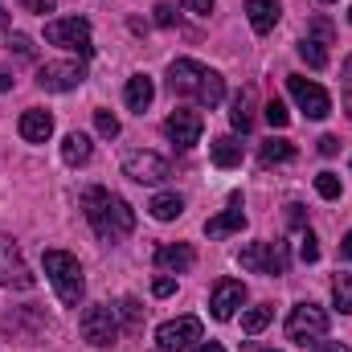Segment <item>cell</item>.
<instances>
[{"mask_svg":"<svg viewBox=\"0 0 352 352\" xmlns=\"http://www.w3.org/2000/svg\"><path fill=\"white\" fill-rule=\"evenodd\" d=\"M8 45H12V50H16L21 58H33V41H29L25 33H12V41H8Z\"/></svg>","mask_w":352,"mask_h":352,"instance_id":"35","label":"cell"},{"mask_svg":"<svg viewBox=\"0 0 352 352\" xmlns=\"http://www.w3.org/2000/svg\"><path fill=\"white\" fill-rule=\"evenodd\" d=\"M287 160H295V144L291 140H266L263 144V164H287Z\"/></svg>","mask_w":352,"mask_h":352,"instance_id":"24","label":"cell"},{"mask_svg":"<svg viewBox=\"0 0 352 352\" xmlns=\"http://www.w3.org/2000/svg\"><path fill=\"white\" fill-rule=\"evenodd\" d=\"M246 16H250L254 33H270L283 16V4L278 0H246Z\"/></svg>","mask_w":352,"mask_h":352,"instance_id":"18","label":"cell"},{"mask_svg":"<svg viewBox=\"0 0 352 352\" xmlns=\"http://www.w3.org/2000/svg\"><path fill=\"white\" fill-rule=\"evenodd\" d=\"M164 131H168V140L180 144L184 152L188 148H197L201 144V131H205V119H201V111H188V107H176L173 115H168V123H164Z\"/></svg>","mask_w":352,"mask_h":352,"instance_id":"12","label":"cell"},{"mask_svg":"<svg viewBox=\"0 0 352 352\" xmlns=\"http://www.w3.org/2000/svg\"><path fill=\"white\" fill-rule=\"evenodd\" d=\"M192 263H197V250H192L188 242H176V246H160V250H156V266H160V270L184 274V270H192Z\"/></svg>","mask_w":352,"mask_h":352,"instance_id":"16","label":"cell"},{"mask_svg":"<svg viewBox=\"0 0 352 352\" xmlns=\"http://www.w3.org/2000/svg\"><path fill=\"white\" fill-rule=\"evenodd\" d=\"M123 176L135 180V184H160V180L173 176V168H168V160L156 156V152H131V156L123 160Z\"/></svg>","mask_w":352,"mask_h":352,"instance_id":"11","label":"cell"},{"mask_svg":"<svg viewBox=\"0 0 352 352\" xmlns=\"http://www.w3.org/2000/svg\"><path fill=\"white\" fill-rule=\"evenodd\" d=\"M340 94H344V111H349V119H352V58L340 70Z\"/></svg>","mask_w":352,"mask_h":352,"instance_id":"32","label":"cell"},{"mask_svg":"<svg viewBox=\"0 0 352 352\" xmlns=\"http://www.w3.org/2000/svg\"><path fill=\"white\" fill-rule=\"evenodd\" d=\"M332 299H336L340 311L352 316V274H336V278H332Z\"/></svg>","mask_w":352,"mask_h":352,"instance_id":"27","label":"cell"},{"mask_svg":"<svg viewBox=\"0 0 352 352\" xmlns=\"http://www.w3.org/2000/svg\"><path fill=\"white\" fill-rule=\"evenodd\" d=\"M340 250H344V258H352V230H349V238H344V246H340Z\"/></svg>","mask_w":352,"mask_h":352,"instance_id":"43","label":"cell"},{"mask_svg":"<svg viewBox=\"0 0 352 352\" xmlns=\"http://www.w3.org/2000/svg\"><path fill=\"white\" fill-rule=\"evenodd\" d=\"M250 102H254V90H242L238 98H234V111H230V123L238 127V131H250Z\"/></svg>","mask_w":352,"mask_h":352,"instance_id":"25","label":"cell"},{"mask_svg":"<svg viewBox=\"0 0 352 352\" xmlns=\"http://www.w3.org/2000/svg\"><path fill=\"white\" fill-rule=\"evenodd\" d=\"M123 98H127V107L131 111H148L152 107V98H156V87H152V78L148 74H135V78H127V90H123Z\"/></svg>","mask_w":352,"mask_h":352,"instance_id":"20","label":"cell"},{"mask_svg":"<svg viewBox=\"0 0 352 352\" xmlns=\"http://www.w3.org/2000/svg\"><path fill=\"white\" fill-rule=\"evenodd\" d=\"M349 21H352V8H349Z\"/></svg>","mask_w":352,"mask_h":352,"instance_id":"45","label":"cell"},{"mask_svg":"<svg viewBox=\"0 0 352 352\" xmlns=\"http://www.w3.org/2000/svg\"><path fill=\"white\" fill-rule=\"evenodd\" d=\"M62 160H66V164H87L90 160V135L70 131V135L62 140Z\"/></svg>","mask_w":352,"mask_h":352,"instance_id":"22","label":"cell"},{"mask_svg":"<svg viewBox=\"0 0 352 352\" xmlns=\"http://www.w3.org/2000/svg\"><path fill=\"white\" fill-rule=\"evenodd\" d=\"M94 127H98V135H107V140L119 135V119H115L111 111H94Z\"/></svg>","mask_w":352,"mask_h":352,"instance_id":"30","label":"cell"},{"mask_svg":"<svg viewBox=\"0 0 352 352\" xmlns=\"http://www.w3.org/2000/svg\"><path fill=\"white\" fill-rule=\"evenodd\" d=\"M148 209H152V217H156V221H176V217L184 213V201H180L176 192H160V197H152V205H148Z\"/></svg>","mask_w":352,"mask_h":352,"instance_id":"23","label":"cell"},{"mask_svg":"<svg viewBox=\"0 0 352 352\" xmlns=\"http://www.w3.org/2000/svg\"><path fill=\"white\" fill-rule=\"evenodd\" d=\"M123 316H127V332H140L144 311H140V303H135V299H123Z\"/></svg>","mask_w":352,"mask_h":352,"instance_id":"33","label":"cell"},{"mask_svg":"<svg viewBox=\"0 0 352 352\" xmlns=\"http://www.w3.org/2000/svg\"><path fill=\"white\" fill-rule=\"evenodd\" d=\"M328 311L324 307H316V303H299V307H291V316H287V340H295V344H311V340H324L328 336Z\"/></svg>","mask_w":352,"mask_h":352,"instance_id":"4","label":"cell"},{"mask_svg":"<svg viewBox=\"0 0 352 352\" xmlns=\"http://www.w3.org/2000/svg\"><path fill=\"white\" fill-rule=\"evenodd\" d=\"M242 226H246V213H242V201H234L221 217H209L205 221V234L209 238H226V234H238Z\"/></svg>","mask_w":352,"mask_h":352,"instance_id":"19","label":"cell"},{"mask_svg":"<svg viewBox=\"0 0 352 352\" xmlns=\"http://www.w3.org/2000/svg\"><path fill=\"white\" fill-rule=\"evenodd\" d=\"M266 123H270V127H287V123H291V111H287L278 98H270V102H266Z\"/></svg>","mask_w":352,"mask_h":352,"instance_id":"29","label":"cell"},{"mask_svg":"<svg viewBox=\"0 0 352 352\" xmlns=\"http://www.w3.org/2000/svg\"><path fill=\"white\" fill-rule=\"evenodd\" d=\"M270 320H274V307H270V303H263V307H250V311L242 316V332H250V336H254V332H263Z\"/></svg>","mask_w":352,"mask_h":352,"instance_id":"26","label":"cell"},{"mask_svg":"<svg viewBox=\"0 0 352 352\" xmlns=\"http://www.w3.org/2000/svg\"><path fill=\"white\" fill-rule=\"evenodd\" d=\"M258 352H274V349H258Z\"/></svg>","mask_w":352,"mask_h":352,"instance_id":"44","label":"cell"},{"mask_svg":"<svg viewBox=\"0 0 352 352\" xmlns=\"http://www.w3.org/2000/svg\"><path fill=\"white\" fill-rule=\"evenodd\" d=\"M21 135H25L29 144H45V140L54 135V115H50V111H37V107L25 111V115H21Z\"/></svg>","mask_w":352,"mask_h":352,"instance_id":"17","label":"cell"},{"mask_svg":"<svg viewBox=\"0 0 352 352\" xmlns=\"http://www.w3.org/2000/svg\"><path fill=\"white\" fill-rule=\"evenodd\" d=\"M82 213H87V221L94 226V234L102 242H119L135 230V209L123 197L107 192V188H87L82 192Z\"/></svg>","mask_w":352,"mask_h":352,"instance_id":"1","label":"cell"},{"mask_svg":"<svg viewBox=\"0 0 352 352\" xmlns=\"http://www.w3.org/2000/svg\"><path fill=\"white\" fill-rule=\"evenodd\" d=\"M156 25H164V29L176 25V8L173 4H156Z\"/></svg>","mask_w":352,"mask_h":352,"instance_id":"36","label":"cell"},{"mask_svg":"<svg viewBox=\"0 0 352 352\" xmlns=\"http://www.w3.org/2000/svg\"><path fill=\"white\" fill-rule=\"evenodd\" d=\"M168 87H173L176 94H192L201 107H217V102L226 98L221 74L209 70V66H201V62H192V58H176L173 70H168Z\"/></svg>","mask_w":352,"mask_h":352,"instance_id":"2","label":"cell"},{"mask_svg":"<svg viewBox=\"0 0 352 352\" xmlns=\"http://www.w3.org/2000/svg\"><path fill=\"white\" fill-rule=\"evenodd\" d=\"M0 287H12V291H29L33 287V274L21 258L16 242L8 234H0Z\"/></svg>","mask_w":352,"mask_h":352,"instance_id":"10","label":"cell"},{"mask_svg":"<svg viewBox=\"0 0 352 352\" xmlns=\"http://www.w3.org/2000/svg\"><path fill=\"white\" fill-rule=\"evenodd\" d=\"M197 340H201V320H197V316L168 320V324H160V332H156V349L160 352H184V349H192Z\"/></svg>","mask_w":352,"mask_h":352,"instance_id":"9","label":"cell"},{"mask_svg":"<svg viewBox=\"0 0 352 352\" xmlns=\"http://www.w3.org/2000/svg\"><path fill=\"white\" fill-rule=\"evenodd\" d=\"M213 164H217V168H234V164H242V144H238L234 135L213 140Z\"/></svg>","mask_w":352,"mask_h":352,"instance_id":"21","label":"cell"},{"mask_svg":"<svg viewBox=\"0 0 352 352\" xmlns=\"http://www.w3.org/2000/svg\"><path fill=\"white\" fill-rule=\"evenodd\" d=\"M21 8H25V12H41V16H45V12H54V8H58V0H21Z\"/></svg>","mask_w":352,"mask_h":352,"instance_id":"34","label":"cell"},{"mask_svg":"<svg viewBox=\"0 0 352 352\" xmlns=\"http://www.w3.org/2000/svg\"><path fill=\"white\" fill-rule=\"evenodd\" d=\"M299 254H303V263H316L320 258V246H316V234L311 230H299Z\"/></svg>","mask_w":352,"mask_h":352,"instance_id":"31","label":"cell"},{"mask_svg":"<svg viewBox=\"0 0 352 352\" xmlns=\"http://www.w3.org/2000/svg\"><path fill=\"white\" fill-rule=\"evenodd\" d=\"M152 291L164 299V295H173V291H176V283H173V278H156V283H152Z\"/></svg>","mask_w":352,"mask_h":352,"instance_id":"39","label":"cell"},{"mask_svg":"<svg viewBox=\"0 0 352 352\" xmlns=\"http://www.w3.org/2000/svg\"><path fill=\"white\" fill-rule=\"evenodd\" d=\"M320 152H324V156H336V152H340V140H336V135H324V140H320Z\"/></svg>","mask_w":352,"mask_h":352,"instance_id":"37","label":"cell"},{"mask_svg":"<svg viewBox=\"0 0 352 352\" xmlns=\"http://www.w3.org/2000/svg\"><path fill=\"white\" fill-rule=\"evenodd\" d=\"M328 45H332V25H328V21H311L307 37L299 41V58H303L311 70H324V66H328Z\"/></svg>","mask_w":352,"mask_h":352,"instance_id":"14","label":"cell"},{"mask_svg":"<svg viewBox=\"0 0 352 352\" xmlns=\"http://www.w3.org/2000/svg\"><path fill=\"white\" fill-rule=\"evenodd\" d=\"M8 33V12H4V4H0V37Z\"/></svg>","mask_w":352,"mask_h":352,"instance_id":"42","label":"cell"},{"mask_svg":"<svg viewBox=\"0 0 352 352\" xmlns=\"http://www.w3.org/2000/svg\"><path fill=\"white\" fill-rule=\"evenodd\" d=\"M316 192H320L324 201H340V192H344V188H340V176L336 173H320L316 176Z\"/></svg>","mask_w":352,"mask_h":352,"instance_id":"28","label":"cell"},{"mask_svg":"<svg viewBox=\"0 0 352 352\" xmlns=\"http://www.w3.org/2000/svg\"><path fill=\"white\" fill-rule=\"evenodd\" d=\"M78 328H82V340H90L94 349H107V344L119 340L115 307H107V303H90L87 311H82V320H78Z\"/></svg>","mask_w":352,"mask_h":352,"instance_id":"7","label":"cell"},{"mask_svg":"<svg viewBox=\"0 0 352 352\" xmlns=\"http://www.w3.org/2000/svg\"><path fill=\"white\" fill-rule=\"evenodd\" d=\"M287 90H291V98L299 102V111H303L307 119H328V115H332V98H328V90L316 87L311 78H303V74H287Z\"/></svg>","mask_w":352,"mask_h":352,"instance_id":"8","label":"cell"},{"mask_svg":"<svg viewBox=\"0 0 352 352\" xmlns=\"http://www.w3.org/2000/svg\"><path fill=\"white\" fill-rule=\"evenodd\" d=\"M45 41H50V45H62V50H74L78 58H90V54H94L87 16H62V21H50V25H45Z\"/></svg>","mask_w":352,"mask_h":352,"instance_id":"5","label":"cell"},{"mask_svg":"<svg viewBox=\"0 0 352 352\" xmlns=\"http://www.w3.org/2000/svg\"><path fill=\"white\" fill-rule=\"evenodd\" d=\"M45 274H50V283H54V291H58V299H62L66 307H78V303H82L87 278H82V266H78L74 254H66V250H45Z\"/></svg>","mask_w":352,"mask_h":352,"instance_id":"3","label":"cell"},{"mask_svg":"<svg viewBox=\"0 0 352 352\" xmlns=\"http://www.w3.org/2000/svg\"><path fill=\"white\" fill-rule=\"evenodd\" d=\"M328 4H332V0H328Z\"/></svg>","mask_w":352,"mask_h":352,"instance_id":"46","label":"cell"},{"mask_svg":"<svg viewBox=\"0 0 352 352\" xmlns=\"http://www.w3.org/2000/svg\"><path fill=\"white\" fill-rule=\"evenodd\" d=\"M184 4H188V8H192V12H201V16H209V12H213V4H217V0H184Z\"/></svg>","mask_w":352,"mask_h":352,"instance_id":"38","label":"cell"},{"mask_svg":"<svg viewBox=\"0 0 352 352\" xmlns=\"http://www.w3.org/2000/svg\"><path fill=\"white\" fill-rule=\"evenodd\" d=\"M192 352H226V349H221V344H213V340H209V344H197V349H192Z\"/></svg>","mask_w":352,"mask_h":352,"instance_id":"41","label":"cell"},{"mask_svg":"<svg viewBox=\"0 0 352 352\" xmlns=\"http://www.w3.org/2000/svg\"><path fill=\"white\" fill-rule=\"evenodd\" d=\"M311 352H349V349H344L340 340H320V344H316Z\"/></svg>","mask_w":352,"mask_h":352,"instance_id":"40","label":"cell"},{"mask_svg":"<svg viewBox=\"0 0 352 352\" xmlns=\"http://www.w3.org/2000/svg\"><path fill=\"white\" fill-rule=\"evenodd\" d=\"M87 78V70H82V62H45L41 70H37V87L41 90H74L78 82Z\"/></svg>","mask_w":352,"mask_h":352,"instance_id":"13","label":"cell"},{"mask_svg":"<svg viewBox=\"0 0 352 352\" xmlns=\"http://www.w3.org/2000/svg\"><path fill=\"white\" fill-rule=\"evenodd\" d=\"M242 266L254 270V274H287V266H291L287 242H250V246H242Z\"/></svg>","mask_w":352,"mask_h":352,"instance_id":"6","label":"cell"},{"mask_svg":"<svg viewBox=\"0 0 352 352\" xmlns=\"http://www.w3.org/2000/svg\"><path fill=\"white\" fill-rule=\"evenodd\" d=\"M246 303V287L238 283V278H221L217 287H213V299H209V307H213V320H234V311Z\"/></svg>","mask_w":352,"mask_h":352,"instance_id":"15","label":"cell"}]
</instances>
